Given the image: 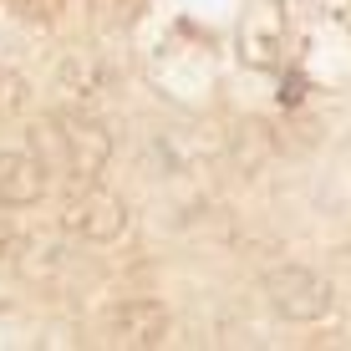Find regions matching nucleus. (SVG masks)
<instances>
[{
  "instance_id": "6",
  "label": "nucleus",
  "mask_w": 351,
  "mask_h": 351,
  "mask_svg": "<svg viewBox=\"0 0 351 351\" xmlns=\"http://www.w3.org/2000/svg\"><path fill=\"white\" fill-rule=\"evenodd\" d=\"M10 245H16V224H10V214L0 209V255H10Z\"/></svg>"
},
{
  "instance_id": "1",
  "label": "nucleus",
  "mask_w": 351,
  "mask_h": 351,
  "mask_svg": "<svg viewBox=\"0 0 351 351\" xmlns=\"http://www.w3.org/2000/svg\"><path fill=\"white\" fill-rule=\"evenodd\" d=\"M36 143H46L36 158L46 163V173L51 168H62L71 184H82V178H102L107 163H112V132H107L87 107H56L51 117H46V132Z\"/></svg>"
},
{
  "instance_id": "7",
  "label": "nucleus",
  "mask_w": 351,
  "mask_h": 351,
  "mask_svg": "<svg viewBox=\"0 0 351 351\" xmlns=\"http://www.w3.org/2000/svg\"><path fill=\"white\" fill-rule=\"evenodd\" d=\"M112 5H117V10H138L143 0H112Z\"/></svg>"
},
{
  "instance_id": "2",
  "label": "nucleus",
  "mask_w": 351,
  "mask_h": 351,
  "mask_svg": "<svg viewBox=\"0 0 351 351\" xmlns=\"http://www.w3.org/2000/svg\"><path fill=\"white\" fill-rule=\"evenodd\" d=\"M62 229L71 239H87V245H112L117 234L128 229V204L117 199L102 178H82L71 184V193L62 199Z\"/></svg>"
},
{
  "instance_id": "4",
  "label": "nucleus",
  "mask_w": 351,
  "mask_h": 351,
  "mask_svg": "<svg viewBox=\"0 0 351 351\" xmlns=\"http://www.w3.org/2000/svg\"><path fill=\"white\" fill-rule=\"evenodd\" d=\"M173 331V316H168L163 300L153 295H128L107 311V336L117 346H132V351H158Z\"/></svg>"
},
{
  "instance_id": "5",
  "label": "nucleus",
  "mask_w": 351,
  "mask_h": 351,
  "mask_svg": "<svg viewBox=\"0 0 351 351\" xmlns=\"http://www.w3.org/2000/svg\"><path fill=\"white\" fill-rule=\"evenodd\" d=\"M46 199V163L26 148L0 153V209H31Z\"/></svg>"
},
{
  "instance_id": "3",
  "label": "nucleus",
  "mask_w": 351,
  "mask_h": 351,
  "mask_svg": "<svg viewBox=\"0 0 351 351\" xmlns=\"http://www.w3.org/2000/svg\"><path fill=\"white\" fill-rule=\"evenodd\" d=\"M260 295L280 321H295V326H311L331 311V280L316 275L311 265H275V270H265Z\"/></svg>"
}]
</instances>
